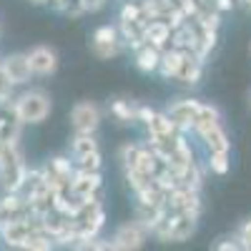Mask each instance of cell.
Returning a JSON list of instances; mask_svg holds the SVG:
<instances>
[{
	"instance_id": "cell-13",
	"label": "cell",
	"mask_w": 251,
	"mask_h": 251,
	"mask_svg": "<svg viewBox=\"0 0 251 251\" xmlns=\"http://www.w3.org/2000/svg\"><path fill=\"white\" fill-rule=\"evenodd\" d=\"M171 33H174L171 23H166V20H161V18H153V20L146 23V40L158 46L161 50L171 48Z\"/></svg>"
},
{
	"instance_id": "cell-6",
	"label": "cell",
	"mask_w": 251,
	"mask_h": 251,
	"mask_svg": "<svg viewBox=\"0 0 251 251\" xmlns=\"http://www.w3.org/2000/svg\"><path fill=\"white\" fill-rule=\"evenodd\" d=\"M146 228L141 221H128L123 224L118 231L113 234L111 239V249H121V251H131V249H141L143 246V239H146Z\"/></svg>"
},
{
	"instance_id": "cell-19",
	"label": "cell",
	"mask_w": 251,
	"mask_h": 251,
	"mask_svg": "<svg viewBox=\"0 0 251 251\" xmlns=\"http://www.w3.org/2000/svg\"><path fill=\"white\" fill-rule=\"evenodd\" d=\"M149 126V133L151 136H176L178 128H176V123L169 118V113H153L151 121L146 123Z\"/></svg>"
},
{
	"instance_id": "cell-26",
	"label": "cell",
	"mask_w": 251,
	"mask_h": 251,
	"mask_svg": "<svg viewBox=\"0 0 251 251\" xmlns=\"http://www.w3.org/2000/svg\"><path fill=\"white\" fill-rule=\"evenodd\" d=\"M13 88H15V83L8 78V73L3 71V66H0V103H8L10 100Z\"/></svg>"
},
{
	"instance_id": "cell-22",
	"label": "cell",
	"mask_w": 251,
	"mask_h": 251,
	"mask_svg": "<svg viewBox=\"0 0 251 251\" xmlns=\"http://www.w3.org/2000/svg\"><path fill=\"white\" fill-rule=\"evenodd\" d=\"M20 249H30V251H48V249H53V236H48L43 228H38V231H33L25 241H23V246Z\"/></svg>"
},
{
	"instance_id": "cell-21",
	"label": "cell",
	"mask_w": 251,
	"mask_h": 251,
	"mask_svg": "<svg viewBox=\"0 0 251 251\" xmlns=\"http://www.w3.org/2000/svg\"><path fill=\"white\" fill-rule=\"evenodd\" d=\"M93 151H98V143H96L93 133H78L73 138V156H75V161L83 158V156H88V153H93Z\"/></svg>"
},
{
	"instance_id": "cell-20",
	"label": "cell",
	"mask_w": 251,
	"mask_h": 251,
	"mask_svg": "<svg viewBox=\"0 0 251 251\" xmlns=\"http://www.w3.org/2000/svg\"><path fill=\"white\" fill-rule=\"evenodd\" d=\"M216 123H221V116H219V111H216L214 106H206V103H201L199 116H196V121H194V131L199 133V131L208 128V126H216Z\"/></svg>"
},
{
	"instance_id": "cell-3",
	"label": "cell",
	"mask_w": 251,
	"mask_h": 251,
	"mask_svg": "<svg viewBox=\"0 0 251 251\" xmlns=\"http://www.w3.org/2000/svg\"><path fill=\"white\" fill-rule=\"evenodd\" d=\"M13 108L23 123H40L50 113V98L43 91H28L18 100H13Z\"/></svg>"
},
{
	"instance_id": "cell-18",
	"label": "cell",
	"mask_w": 251,
	"mask_h": 251,
	"mask_svg": "<svg viewBox=\"0 0 251 251\" xmlns=\"http://www.w3.org/2000/svg\"><path fill=\"white\" fill-rule=\"evenodd\" d=\"M181 58H183V50H178V48H163V53H161V63H158V73L163 75V78H176V73H178V68H181Z\"/></svg>"
},
{
	"instance_id": "cell-1",
	"label": "cell",
	"mask_w": 251,
	"mask_h": 251,
	"mask_svg": "<svg viewBox=\"0 0 251 251\" xmlns=\"http://www.w3.org/2000/svg\"><path fill=\"white\" fill-rule=\"evenodd\" d=\"M103 203L100 199H86L80 201V206L73 211V244L78 246L80 241L98 236L100 226H103Z\"/></svg>"
},
{
	"instance_id": "cell-31",
	"label": "cell",
	"mask_w": 251,
	"mask_h": 251,
	"mask_svg": "<svg viewBox=\"0 0 251 251\" xmlns=\"http://www.w3.org/2000/svg\"><path fill=\"white\" fill-rule=\"evenodd\" d=\"M216 249L219 251H228V249H241V244H239V239H226V241H221V244H216Z\"/></svg>"
},
{
	"instance_id": "cell-24",
	"label": "cell",
	"mask_w": 251,
	"mask_h": 251,
	"mask_svg": "<svg viewBox=\"0 0 251 251\" xmlns=\"http://www.w3.org/2000/svg\"><path fill=\"white\" fill-rule=\"evenodd\" d=\"M228 151H216V153H211V158H208V169H211L216 176H224V174H228Z\"/></svg>"
},
{
	"instance_id": "cell-7",
	"label": "cell",
	"mask_w": 251,
	"mask_h": 251,
	"mask_svg": "<svg viewBox=\"0 0 251 251\" xmlns=\"http://www.w3.org/2000/svg\"><path fill=\"white\" fill-rule=\"evenodd\" d=\"M98 121H100V111L91 100L75 103L73 111H71V123H73L75 133H93L98 128Z\"/></svg>"
},
{
	"instance_id": "cell-14",
	"label": "cell",
	"mask_w": 251,
	"mask_h": 251,
	"mask_svg": "<svg viewBox=\"0 0 251 251\" xmlns=\"http://www.w3.org/2000/svg\"><path fill=\"white\" fill-rule=\"evenodd\" d=\"M196 219L194 214H181L171 211V241H186L196 231Z\"/></svg>"
},
{
	"instance_id": "cell-27",
	"label": "cell",
	"mask_w": 251,
	"mask_h": 251,
	"mask_svg": "<svg viewBox=\"0 0 251 251\" xmlns=\"http://www.w3.org/2000/svg\"><path fill=\"white\" fill-rule=\"evenodd\" d=\"M78 169H80V171H100V153L93 151V153H88V156L78 158Z\"/></svg>"
},
{
	"instance_id": "cell-2",
	"label": "cell",
	"mask_w": 251,
	"mask_h": 251,
	"mask_svg": "<svg viewBox=\"0 0 251 251\" xmlns=\"http://www.w3.org/2000/svg\"><path fill=\"white\" fill-rule=\"evenodd\" d=\"M25 163H23V153H20L18 143H5L3 153H0V186L5 191H20L25 181Z\"/></svg>"
},
{
	"instance_id": "cell-30",
	"label": "cell",
	"mask_w": 251,
	"mask_h": 251,
	"mask_svg": "<svg viewBox=\"0 0 251 251\" xmlns=\"http://www.w3.org/2000/svg\"><path fill=\"white\" fill-rule=\"evenodd\" d=\"M153 113H156V111H151V108L141 106V108H136V121H141V123H149Z\"/></svg>"
},
{
	"instance_id": "cell-16",
	"label": "cell",
	"mask_w": 251,
	"mask_h": 251,
	"mask_svg": "<svg viewBox=\"0 0 251 251\" xmlns=\"http://www.w3.org/2000/svg\"><path fill=\"white\" fill-rule=\"evenodd\" d=\"M176 80H183V83H199L201 80V58L194 50H183Z\"/></svg>"
},
{
	"instance_id": "cell-8",
	"label": "cell",
	"mask_w": 251,
	"mask_h": 251,
	"mask_svg": "<svg viewBox=\"0 0 251 251\" xmlns=\"http://www.w3.org/2000/svg\"><path fill=\"white\" fill-rule=\"evenodd\" d=\"M100 171H80L75 169L71 178V188L78 199H100Z\"/></svg>"
},
{
	"instance_id": "cell-15",
	"label": "cell",
	"mask_w": 251,
	"mask_h": 251,
	"mask_svg": "<svg viewBox=\"0 0 251 251\" xmlns=\"http://www.w3.org/2000/svg\"><path fill=\"white\" fill-rule=\"evenodd\" d=\"M161 53H163V50H161L158 46L149 43V40H146L143 46H138V48H136V66H138V71H143V73H153V71H158Z\"/></svg>"
},
{
	"instance_id": "cell-32",
	"label": "cell",
	"mask_w": 251,
	"mask_h": 251,
	"mask_svg": "<svg viewBox=\"0 0 251 251\" xmlns=\"http://www.w3.org/2000/svg\"><path fill=\"white\" fill-rule=\"evenodd\" d=\"M216 10H231L234 8V0H211Z\"/></svg>"
},
{
	"instance_id": "cell-28",
	"label": "cell",
	"mask_w": 251,
	"mask_h": 251,
	"mask_svg": "<svg viewBox=\"0 0 251 251\" xmlns=\"http://www.w3.org/2000/svg\"><path fill=\"white\" fill-rule=\"evenodd\" d=\"M241 249H251V221H246L241 228H239V234H236Z\"/></svg>"
},
{
	"instance_id": "cell-25",
	"label": "cell",
	"mask_w": 251,
	"mask_h": 251,
	"mask_svg": "<svg viewBox=\"0 0 251 251\" xmlns=\"http://www.w3.org/2000/svg\"><path fill=\"white\" fill-rule=\"evenodd\" d=\"M121 20H146L143 3H126L121 8Z\"/></svg>"
},
{
	"instance_id": "cell-10",
	"label": "cell",
	"mask_w": 251,
	"mask_h": 251,
	"mask_svg": "<svg viewBox=\"0 0 251 251\" xmlns=\"http://www.w3.org/2000/svg\"><path fill=\"white\" fill-rule=\"evenodd\" d=\"M199 108H201L199 100L186 98V100H176L166 113H169V118L176 123L178 131H186V128H194V121H196V116H199Z\"/></svg>"
},
{
	"instance_id": "cell-33",
	"label": "cell",
	"mask_w": 251,
	"mask_h": 251,
	"mask_svg": "<svg viewBox=\"0 0 251 251\" xmlns=\"http://www.w3.org/2000/svg\"><path fill=\"white\" fill-rule=\"evenodd\" d=\"M33 3H48V0H33Z\"/></svg>"
},
{
	"instance_id": "cell-17",
	"label": "cell",
	"mask_w": 251,
	"mask_h": 251,
	"mask_svg": "<svg viewBox=\"0 0 251 251\" xmlns=\"http://www.w3.org/2000/svg\"><path fill=\"white\" fill-rule=\"evenodd\" d=\"M199 136L203 138V143L208 146V151L211 153H216V151H228V136H226V131L221 128V123H216V126H208V128H203V131H199Z\"/></svg>"
},
{
	"instance_id": "cell-11",
	"label": "cell",
	"mask_w": 251,
	"mask_h": 251,
	"mask_svg": "<svg viewBox=\"0 0 251 251\" xmlns=\"http://www.w3.org/2000/svg\"><path fill=\"white\" fill-rule=\"evenodd\" d=\"M28 55V60H30V71H33V75H50V73H55V68H58V55H55V50L53 48H48V46H35L30 53H25Z\"/></svg>"
},
{
	"instance_id": "cell-4",
	"label": "cell",
	"mask_w": 251,
	"mask_h": 251,
	"mask_svg": "<svg viewBox=\"0 0 251 251\" xmlns=\"http://www.w3.org/2000/svg\"><path fill=\"white\" fill-rule=\"evenodd\" d=\"M43 174H46L48 186L58 194V191H66V188H71V178H73L75 169L71 166V161H68V158L58 156V158H50V161L46 163Z\"/></svg>"
},
{
	"instance_id": "cell-23",
	"label": "cell",
	"mask_w": 251,
	"mask_h": 251,
	"mask_svg": "<svg viewBox=\"0 0 251 251\" xmlns=\"http://www.w3.org/2000/svg\"><path fill=\"white\" fill-rule=\"evenodd\" d=\"M111 113L118 118V121H136V108L131 106L128 100H113L111 103Z\"/></svg>"
},
{
	"instance_id": "cell-9",
	"label": "cell",
	"mask_w": 251,
	"mask_h": 251,
	"mask_svg": "<svg viewBox=\"0 0 251 251\" xmlns=\"http://www.w3.org/2000/svg\"><path fill=\"white\" fill-rule=\"evenodd\" d=\"M28 216H30V206L23 199V194L8 191L5 199H0V226L18 221V219H28Z\"/></svg>"
},
{
	"instance_id": "cell-29",
	"label": "cell",
	"mask_w": 251,
	"mask_h": 251,
	"mask_svg": "<svg viewBox=\"0 0 251 251\" xmlns=\"http://www.w3.org/2000/svg\"><path fill=\"white\" fill-rule=\"evenodd\" d=\"M80 5H83L86 13H96V10H100L103 5H106V0H80Z\"/></svg>"
},
{
	"instance_id": "cell-34",
	"label": "cell",
	"mask_w": 251,
	"mask_h": 251,
	"mask_svg": "<svg viewBox=\"0 0 251 251\" xmlns=\"http://www.w3.org/2000/svg\"><path fill=\"white\" fill-rule=\"evenodd\" d=\"M0 66H3V60H0Z\"/></svg>"
},
{
	"instance_id": "cell-5",
	"label": "cell",
	"mask_w": 251,
	"mask_h": 251,
	"mask_svg": "<svg viewBox=\"0 0 251 251\" xmlns=\"http://www.w3.org/2000/svg\"><path fill=\"white\" fill-rule=\"evenodd\" d=\"M121 33H118V28H113V25H100L96 33H93V40H91V48H93V53L98 55V58H113V55H118V50H121Z\"/></svg>"
},
{
	"instance_id": "cell-12",
	"label": "cell",
	"mask_w": 251,
	"mask_h": 251,
	"mask_svg": "<svg viewBox=\"0 0 251 251\" xmlns=\"http://www.w3.org/2000/svg\"><path fill=\"white\" fill-rule=\"evenodd\" d=\"M3 71L8 73V78L15 83V86L30 80V75H33L30 60H28V55H23V53H13V55L3 58Z\"/></svg>"
}]
</instances>
